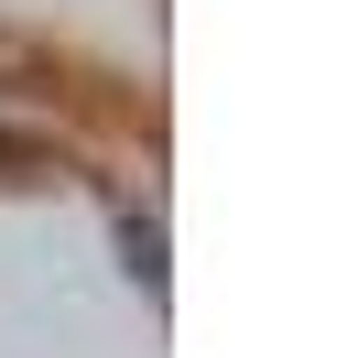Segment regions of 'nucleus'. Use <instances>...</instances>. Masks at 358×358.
<instances>
[{
  "mask_svg": "<svg viewBox=\"0 0 358 358\" xmlns=\"http://www.w3.org/2000/svg\"><path fill=\"white\" fill-rule=\"evenodd\" d=\"M120 250H131V271H141V282L163 293V228L141 217V206H131V217H120Z\"/></svg>",
  "mask_w": 358,
  "mask_h": 358,
  "instance_id": "f257e3e1",
  "label": "nucleus"
},
{
  "mask_svg": "<svg viewBox=\"0 0 358 358\" xmlns=\"http://www.w3.org/2000/svg\"><path fill=\"white\" fill-rule=\"evenodd\" d=\"M0 163H55V141H33V131H0Z\"/></svg>",
  "mask_w": 358,
  "mask_h": 358,
  "instance_id": "f03ea898",
  "label": "nucleus"
}]
</instances>
